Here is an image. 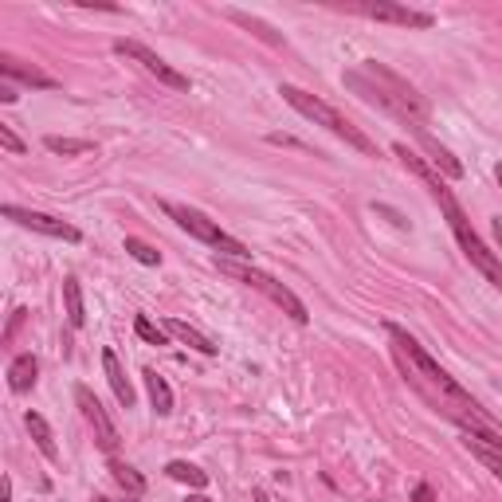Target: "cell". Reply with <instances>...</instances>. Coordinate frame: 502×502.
<instances>
[{
  "mask_svg": "<svg viewBox=\"0 0 502 502\" xmlns=\"http://www.w3.org/2000/svg\"><path fill=\"white\" fill-rule=\"evenodd\" d=\"M389 341H392V353L396 361H401L408 385H413L432 408H440L447 420H455L459 428H464L467 440H483L491 452H502V428L491 413H483L479 401L459 385L452 373H444L440 365H435L432 353H424V346L408 334L401 326H389Z\"/></svg>",
  "mask_w": 502,
  "mask_h": 502,
  "instance_id": "obj_1",
  "label": "cell"
},
{
  "mask_svg": "<svg viewBox=\"0 0 502 502\" xmlns=\"http://www.w3.org/2000/svg\"><path fill=\"white\" fill-rule=\"evenodd\" d=\"M392 153L401 157V165L408 169V173H416L420 181L428 184L432 201L440 204V213L447 216V228L455 232V240H459V247H464V256L471 259V267H475V271H483V275H486V283L502 290V259H498L495 251H491V247H486V244L479 240V235H475L471 220H467V213H464V208H459L455 193L447 189V181H444L440 173H435V169H432V165H428L420 153H413V150H408L404 141H396V145H392Z\"/></svg>",
  "mask_w": 502,
  "mask_h": 502,
  "instance_id": "obj_2",
  "label": "cell"
},
{
  "mask_svg": "<svg viewBox=\"0 0 502 502\" xmlns=\"http://www.w3.org/2000/svg\"><path fill=\"white\" fill-rule=\"evenodd\" d=\"M341 83H346L353 95H361L369 107H381L385 114L401 118V122H408L413 130H428V118H432L428 99L420 95L404 75L389 71L385 63L365 59V63H358V68H350L346 75H341Z\"/></svg>",
  "mask_w": 502,
  "mask_h": 502,
  "instance_id": "obj_3",
  "label": "cell"
},
{
  "mask_svg": "<svg viewBox=\"0 0 502 502\" xmlns=\"http://www.w3.org/2000/svg\"><path fill=\"white\" fill-rule=\"evenodd\" d=\"M279 95H283V99H287L290 107H295L302 118H310L314 126H326L329 134L341 138L346 145H353V150H358V153H365V157H377V145L365 138V130H358V126H353L346 114L334 110V107H329V102H322L319 95H310V90H302V87H290V83H283V87H279Z\"/></svg>",
  "mask_w": 502,
  "mask_h": 502,
  "instance_id": "obj_4",
  "label": "cell"
},
{
  "mask_svg": "<svg viewBox=\"0 0 502 502\" xmlns=\"http://www.w3.org/2000/svg\"><path fill=\"white\" fill-rule=\"evenodd\" d=\"M162 213L165 216H173L177 224L189 235H196L201 244H208V247H216V251H224V256H232V259H251V251L235 240V235H228L220 228L216 220H208L201 208H189V204H173V201H162Z\"/></svg>",
  "mask_w": 502,
  "mask_h": 502,
  "instance_id": "obj_5",
  "label": "cell"
},
{
  "mask_svg": "<svg viewBox=\"0 0 502 502\" xmlns=\"http://www.w3.org/2000/svg\"><path fill=\"white\" fill-rule=\"evenodd\" d=\"M216 263H220V259H216ZM220 271H224V275H232V279H240L244 287H256L259 295H267V298L275 302V307H279V310H287V314H290V319H295L298 326L310 319V314H307V307H302V298L295 295V290H290V287H283L279 279H271L267 271H259V267H240V263H228V259L220 263Z\"/></svg>",
  "mask_w": 502,
  "mask_h": 502,
  "instance_id": "obj_6",
  "label": "cell"
},
{
  "mask_svg": "<svg viewBox=\"0 0 502 502\" xmlns=\"http://www.w3.org/2000/svg\"><path fill=\"white\" fill-rule=\"evenodd\" d=\"M341 12H353V16L365 20H381V24H396V28H432V12L408 8V5H392V0H346L338 5Z\"/></svg>",
  "mask_w": 502,
  "mask_h": 502,
  "instance_id": "obj_7",
  "label": "cell"
},
{
  "mask_svg": "<svg viewBox=\"0 0 502 502\" xmlns=\"http://www.w3.org/2000/svg\"><path fill=\"white\" fill-rule=\"evenodd\" d=\"M114 51H118V56H126V59H134V63H141V71H150L157 83H165V87H173V90H189V75H181L177 68H169L157 51L138 44V39H114Z\"/></svg>",
  "mask_w": 502,
  "mask_h": 502,
  "instance_id": "obj_8",
  "label": "cell"
},
{
  "mask_svg": "<svg viewBox=\"0 0 502 502\" xmlns=\"http://www.w3.org/2000/svg\"><path fill=\"white\" fill-rule=\"evenodd\" d=\"M75 404H78V413H83V420L90 424V432H95V444L102 447V452H114L118 447V428H114V420L107 416V408H102V401L95 392H90L87 385H75Z\"/></svg>",
  "mask_w": 502,
  "mask_h": 502,
  "instance_id": "obj_9",
  "label": "cell"
},
{
  "mask_svg": "<svg viewBox=\"0 0 502 502\" xmlns=\"http://www.w3.org/2000/svg\"><path fill=\"white\" fill-rule=\"evenodd\" d=\"M5 216L16 220L20 228H32V232H39V235H51V240H68V244L78 240V228H71V224H63V220H56V216H47V213H32V208L5 204Z\"/></svg>",
  "mask_w": 502,
  "mask_h": 502,
  "instance_id": "obj_10",
  "label": "cell"
},
{
  "mask_svg": "<svg viewBox=\"0 0 502 502\" xmlns=\"http://www.w3.org/2000/svg\"><path fill=\"white\" fill-rule=\"evenodd\" d=\"M413 134H416V141L428 150V162H432L435 173H444V177H452V181L464 177V165H459V157H455L452 150H447V145L435 141V138L428 134V130H413Z\"/></svg>",
  "mask_w": 502,
  "mask_h": 502,
  "instance_id": "obj_11",
  "label": "cell"
},
{
  "mask_svg": "<svg viewBox=\"0 0 502 502\" xmlns=\"http://www.w3.org/2000/svg\"><path fill=\"white\" fill-rule=\"evenodd\" d=\"M0 71H5V78H16V83H24V87H39V90H56L59 87L51 75H44L39 68H28V63L16 59V56H0Z\"/></svg>",
  "mask_w": 502,
  "mask_h": 502,
  "instance_id": "obj_12",
  "label": "cell"
},
{
  "mask_svg": "<svg viewBox=\"0 0 502 502\" xmlns=\"http://www.w3.org/2000/svg\"><path fill=\"white\" fill-rule=\"evenodd\" d=\"M102 369H107V381H110V389H114V396H118V404H122V408H134L138 392H134V385H130V377H126V369H122V361H118L114 350L102 353Z\"/></svg>",
  "mask_w": 502,
  "mask_h": 502,
  "instance_id": "obj_13",
  "label": "cell"
},
{
  "mask_svg": "<svg viewBox=\"0 0 502 502\" xmlns=\"http://www.w3.org/2000/svg\"><path fill=\"white\" fill-rule=\"evenodd\" d=\"M165 334H173L177 341H184L189 350H196V353H204V358H216V341L213 338H204L196 326H189V322H181V319H165Z\"/></svg>",
  "mask_w": 502,
  "mask_h": 502,
  "instance_id": "obj_14",
  "label": "cell"
},
{
  "mask_svg": "<svg viewBox=\"0 0 502 502\" xmlns=\"http://www.w3.org/2000/svg\"><path fill=\"white\" fill-rule=\"evenodd\" d=\"M36 373H39L36 358H32V353H20V358L8 365V385H12V392H28V389H36Z\"/></svg>",
  "mask_w": 502,
  "mask_h": 502,
  "instance_id": "obj_15",
  "label": "cell"
},
{
  "mask_svg": "<svg viewBox=\"0 0 502 502\" xmlns=\"http://www.w3.org/2000/svg\"><path fill=\"white\" fill-rule=\"evenodd\" d=\"M141 377H145V389H150V401L157 408V416H169V413H173V392H169L165 377L157 373V369H145Z\"/></svg>",
  "mask_w": 502,
  "mask_h": 502,
  "instance_id": "obj_16",
  "label": "cell"
},
{
  "mask_svg": "<svg viewBox=\"0 0 502 502\" xmlns=\"http://www.w3.org/2000/svg\"><path fill=\"white\" fill-rule=\"evenodd\" d=\"M24 424H28V432H32V440H36V447L44 452L47 459H59V447H56V435H51V424L39 413H28L24 416Z\"/></svg>",
  "mask_w": 502,
  "mask_h": 502,
  "instance_id": "obj_17",
  "label": "cell"
},
{
  "mask_svg": "<svg viewBox=\"0 0 502 502\" xmlns=\"http://www.w3.org/2000/svg\"><path fill=\"white\" fill-rule=\"evenodd\" d=\"M63 302H68V322H71L75 329H83L87 310H83V287H78L75 275H68V279H63Z\"/></svg>",
  "mask_w": 502,
  "mask_h": 502,
  "instance_id": "obj_18",
  "label": "cell"
},
{
  "mask_svg": "<svg viewBox=\"0 0 502 502\" xmlns=\"http://www.w3.org/2000/svg\"><path fill=\"white\" fill-rule=\"evenodd\" d=\"M165 475H169V479H177V483L196 486V491H204V486H208V471L193 467V464H184V459H173V464L165 467Z\"/></svg>",
  "mask_w": 502,
  "mask_h": 502,
  "instance_id": "obj_19",
  "label": "cell"
},
{
  "mask_svg": "<svg viewBox=\"0 0 502 502\" xmlns=\"http://www.w3.org/2000/svg\"><path fill=\"white\" fill-rule=\"evenodd\" d=\"M110 475H114V483L122 486V491H130V495H141L145 491V479L130 464H118V459H110Z\"/></svg>",
  "mask_w": 502,
  "mask_h": 502,
  "instance_id": "obj_20",
  "label": "cell"
},
{
  "mask_svg": "<svg viewBox=\"0 0 502 502\" xmlns=\"http://www.w3.org/2000/svg\"><path fill=\"white\" fill-rule=\"evenodd\" d=\"M44 145H47L51 153H63V157H78V153H90V150H95V145L83 141V138H59V134H47Z\"/></svg>",
  "mask_w": 502,
  "mask_h": 502,
  "instance_id": "obj_21",
  "label": "cell"
},
{
  "mask_svg": "<svg viewBox=\"0 0 502 502\" xmlns=\"http://www.w3.org/2000/svg\"><path fill=\"white\" fill-rule=\"evenodd\" d=\"M228 16L235 20V24H244V28H251V32H256L259 39H263V44H271V47H283V36H275L271 28H267V24H263V20H256V16H247V12H228Z\"/></svg>",
  "mask_w": 502,
  "mask_h": 502,
  "instance_id": "obj_22",
  "label": "cell"
},
{
  "mask_svg": "<svg viewBox=\"0 0 502 502\" xmlns=\"http://www.w3.org/2000/svg\"><path fill=\"white\" fill-rule=\"evenodd\" d=\"M122 247H126L138 263H145V267H157V263H162V251L150 247L145 240H138V235H126V244H122Z\"/></svg>",
  "mask_w": 502,
  "mask_h": 502,
  "instance_id": "obj_23",
  "label": "cell"
},
{
  "mask_svg": "<svg viewBox=\"0 0 502 502\" xmlns=\"http://www.w3.org/2000/svg\"><path fill=\"white\" fill-rule=\"evenodd\" d=\"M134 329H138V338H141V341H150V346H165V329H157L150 319H145V314H138Z\"/></svg>",
  "mask_w": 502,
  "mask_h": 502,
  "instance_id": "obj_24",
  "label": "cell"
},
{
  "mask_svg": "<svg viewBox=\"0 0 502 502\" xmlns=\"http://www.w3.org/2000/svg\"><path fill=\"white\" fill-rule=\"evenodd\" d=\"M0 145H5L8 153H24V150H28V145H24V141L16 138V130H12L8 122H0Z\"/></svg>",
  "mask_w": 502,
  "mask_h": 502,
  "instance_id": "obj_25",
  "label": "cell"
},
{
  "mask_svg": "<svg viewBox=\"0 0 502 502\" xmlns=\"http://www.w3.org/2000/svg\"><path fill=\"white\" fill-rule=\"evenodd\" d=\"M475 455H479L483 464L491 467V471L498 475V479H502V452H486V447H475Z\"/></svg>",
  "mask_w": 502,
  "mask_h": 502,
  "instance_id": "obj_26",
  "label": "cell"
},
{
  "mask_svg": "<svg viewBox=\"0 0 502 502\" xmlns=\"http://www.w3.org/2000/svg\"><path fill=\"white\" fill-rule=\"evenodd\" d=\"M413 502H435V495H432V486H424V483H420V486H416V491H413Z\"/></svg>",
  "mask_w": 502,
  "mask_h": 502,
  "instance_id": "obj_27",
  "label": "cell"
},
{
  "mask_svg": "<svg viewBox=\"0 0 502 502\" xmlns=\"http://www.w3.org/2000/svg\"><path fill=\"white\" fill-rule=\"evenodd\" d=\"M20 95H16V87L12 83H0V102H16Z\"/></svg>",
  "mask_w": 502,
  "mask_h": 502,
  "instance_id": "obj_28",
  "label": "cell"
},
{
  "mask_svg": "<svg viewBox=\"0 0 502 502\" xmlns=\"http://www.w3.org/2000/svg\"><path fill=\"white\" fill-rule=\"evenodd\" d=\"M491 228H495V240L502 244V216H495V224H491Z\"/></svg>",
  "mask_w": 502,
  "mask_h": 502,
  "instance_id": "obj_29",
  "label": "cell"
},
{
  "mask_svg": "<svg viewBox=\"0 0 502 502\" xmlns=\"http://www.w3.org/2000/svg\"><path fill=\"white\" fill-rule=\"evenodd\" d=\"M95 502H118V498H107V495H99ZM126 502H134V498H126Z\"/></svg>",
  "mask_w": 502,
  "mask_h": 502,
  "instance_id": "obj_30",
  "label": "cell"
},
{
  "mask_svg": "<svg viewBox=\"0 0 502 502\" xmlns=\"http://www.w3.org/2000/svg\"><path fill=\"white\" fill-rule=\"evenodd\" d=\"M5 502H12V483H5Z\"/></svg>",
  "mask_w": 502,
  "mask_h": 502,
  "instance_id": "obj_31",
  "label": "cell"
},
{
  "mask_svg": "<svg viewBox=\"0 0 502 502\" xmlns=\"http://www.w3.org/2000/svg\"><path fill=\"white\" fill-rule=\"evenodd\" d=\"M189 502H213V498H204V495H193Z\"/></svg>",
  "mask_w": 502,
  "mask_h": 502,
  "instance_id": "obj_32",
  "label": "cell"
},
{
  "mask_svg": "<svg viewBox=\"0 0 502 502\" xmlns=\"http://www.w3.org/2000/svg\"><path fill=\"white\" fill-rule=\"evenodd\" d=\"M495 177H498V184H502V165H498V169H495Z\"/></svg>",
  "mask_w": 502,
  "mask_h": 502,
  "instance_id": "obj_33",
  "label": "cell"
}]
</instances>
